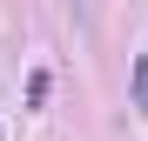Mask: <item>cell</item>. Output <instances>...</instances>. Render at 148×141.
Returning a JSON list of instances; mask_svg holds the SVG:
<instances>
[{"instance_id":"1","label":"cell","mask_w":148,"mask_h":141,"mask_svg":"<svg viewBox=\"0 0 148 141\" xmlns=\"http://www.w3.org/2000/svg\"><path fill=\"white\" fill-rule=\"evenodd\" d=\"M135 108L148 114V54H135Z\"/></svg>"}]
</instances>
